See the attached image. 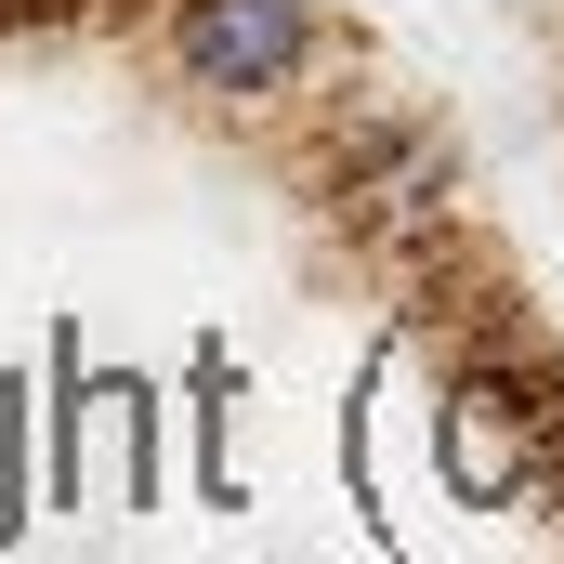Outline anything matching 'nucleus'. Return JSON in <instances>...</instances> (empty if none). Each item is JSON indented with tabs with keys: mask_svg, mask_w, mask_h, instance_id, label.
I'll list each match as a JSON object with an SVG mask.
<instances>
[{
	"mask_svg": "<svg viewBox=\"0 0 564 564\" xmlns=\"http://www.w3.org/2000/svg\"><path fill=\"white\" fill-rule=\"evenodd\" d=\"M552 433H564V408H539V394L499 381V368H459V381L433 394V459H446V486H459L473 512L539 499V486H552Z\"/></svg>",
	"mask_w": 564,
	"mask_h": 564,
	"instance_id": "1",
	"label": "nucleus"
},
{
	"mask_svg": "<svg viewBox=\"0 0 564 564\" xmlns=\"http://www.w3.org/2000/svg\"><path fill=\"white\" fill-rule=\"evenodd\" d=\"M315 53H328V13H315V0H171V66H184V93L263 106V93H289Z\"/></svg>",
	"mask_w": 564,
	"mask_h": 564,
	"instance_id": "2",
	"label": "nucleus"
}]
</instances>
